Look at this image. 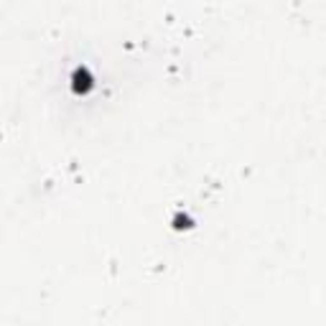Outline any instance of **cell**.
Returning <instances> with one entry per match:
<instances>
[{"label":"cell","instance_id":"cell-1","mask_svg":"<svg viewBox=\"0 0 326 326\" xmlns=\"http://www.w3.org/2000/svg\"><path fill=\"white\" fill-rule=\"evenodd\" d=\"M92 90V74L84 66H76L74 69V92H90Z\"/></svg>","mask_w":326,"mask_h":326},{"label":"cell","instance_id":"cell-2","mask_svg":"<svg viewBox=\"0 0 326 326\" xmlns=\"http://www.w3.org/2000/svg\"><path fill=\"white\" fill-rule=\"evenodd\" d=\"M176 227H192V220H188V216H176Z\"/></svg>","mask_w":326,"mask_h":326}]
</instances>
